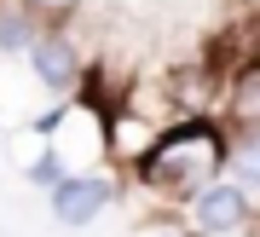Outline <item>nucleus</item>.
Segmentation results:
<instances>
[{
  "label": "nucleus",
  "mask_w": 260,
  "mask_h": 237,
  "mask_svg": "<svg viewBox=\"0 0 260 237\" xmlns=\"http://www.w3.org/2000/svg\"><path fill=\"white\" fill-rule=\"evenodd\" d=\"M116 185L99 180V173H64V180L52 185V214L58 226H87V220L104 214V202H110Z\"/></svg>",
  "instance_id": "f257e3e1"
},
{
  "label": "nucleus",
  "mask_w": 260,
  "mask_h": 237,
  "mask_svg": "<svg viewBox=\"0 0 260 237\" xmlns=\"http://www.w3.org/2000/svg\"><path fill=\"white\" fill-rule=\"evenodd\" d=\"M29 180H35V185H58V180H64V168H58V151H41L35 162H29Z\"/></svg>",
  "instance_id": "20e7f679"
},
{
  "label": "nucleus",
  "mask_w": 260,
  "mask_h": 237,
  "mask_svg": "<svg viewBox=\"0 0 260 237\" xmlns=\"http://www.w3.org/2000/svg\"><path fill=\"white\" fill-rule=\"evenodd\" d=\"M35 75L47 87H70L75 81V46L64 35H41L35 41Z\"/></svg>",
  "instance_id": "7ed1b4c3"
},
{
  "label": "nucleus",
  "mask_w": 260,
  "mask_h": 237,
  "mask_svg": "<svg viewBox=\"0 0 260 237\" xmlns=\"http://www.w3.org/2000/svg\"><path fill=\"white\" fill-rule=\"evenodd\" d=\"M243 220H249V191H237V185H208L197 197V226L203 231H237Z\"/></svg>",
  "instance_id": "f03ea898"
},
{
  "label": "nucleus",
  "mask_w": 260,
  "mask_h": 237,
  "mask_svg": "<svg viewBox=\"0 0 260 237\" xmlns=\"http://www.w3.org/2000/svg\"><path fill=\"white\" fill-rule=\"evenodd\" d=\"M29 46V23L23 18H0V52H23Z\"/></svg>",
  "instance_id": "39448f33"
},
{
  "label": "nucleus",
  "mask_w": 260,
  "mask_h": 237,
  "mask_svg": "<svg viewBox=\"0 0 260 237\" xmlns=\"http://www.w3.org/2000/svg\"><path fill=\"white\" fill-rule=\"evenodd\" d=\"M52 6H64V0H52Z\"/></svg>",
  "instance_id": "423d86ee"
}]
</instances>
